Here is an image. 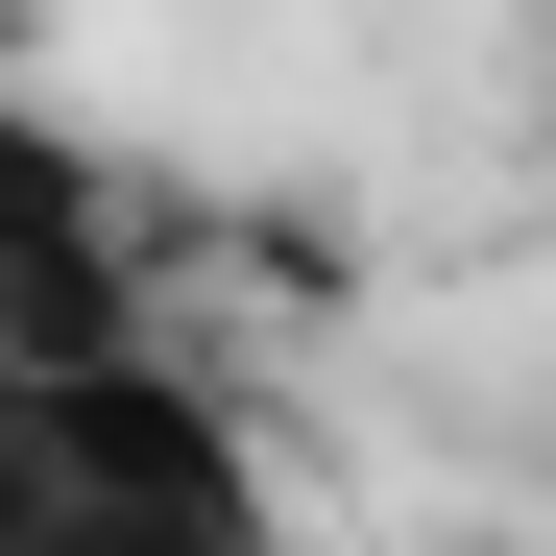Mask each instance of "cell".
I'll list each match as a JSON object with an SVG mask.
<instances>
[]
</instances>
